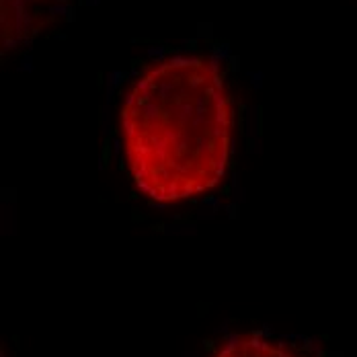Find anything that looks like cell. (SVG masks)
<instances>
[{"label": "cell", "instance_id": "2", "mask_svg": "<svg viewBox=\"0 0 357 357\" xmlns=\"http://www.w3.org/2000/svg\"><path fill=\"white\" fill-rule=\"evenodd\" d=\"M2 4V47L13 50L36 37L56 13L58 0H0Z\"/></svg>", "mask_w": 357, "mask_h": 357}, {"label": "cell", "instance_id": "1", "mask_svg": "<svg viewBox=\"0 0 357 357\" xmlns=\"http://www.w3.org/2000/svg\"><path fill=\"white\" fill-rule=\"evenodd\" d=\"M128 171L154 202L214 189L232 146V103L218 66L177 56L144 72L119 113Z\"/></svg>", "mask_w": 357, "mask_h": 357}]
</instances>
